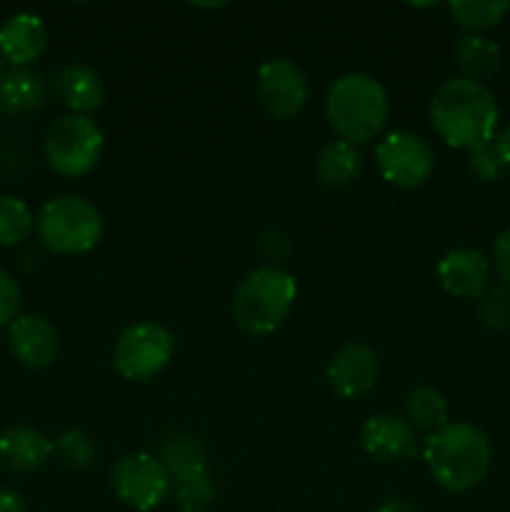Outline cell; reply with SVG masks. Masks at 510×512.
Segmentation results:
<instances>
[{"mask_svg":"<svg viewBox=\"0 0 510 512\" xmlns=\"http://www.w3.org/2000/svg\"><path fill=\"white\" fill-rule=\"evenodd\" d=\"M430 123L445 145L473 150L495 138L498 103L485 83L450 78L430 98Z\"/></svg>","mask_w":510,"mask_h":512,"instance_id":"cell-1","label":"cell"},{"mask_svg":"<svg viewBox=\"0 0 510 512\" xmlns=\"http://www.w3.org/2000/svg\"><path fill=\"white\" fill-rule=\"evenodd\" d=\"M423 458L440 488L465 493L485 480L493 450L480 428L470 423H448L425 438Z\"/></svg>","mask_w":510,"mask_h":512,"instance_id":"cell-2","label":"cell"},{"mask_svg":"<svg viewBox=\"0 0 510 512\" xmlns=\"http://www.w3.org/2000/svg\"><path fill=\"white\" fill-rule=\"evenodd\" d=\"M388 93L368 73H348L335 80L325 98V115L340 140L355 148L370 143L388 120Z\"/></svg>","mask_w":510,"mask_h":512,"instance_id":"cell-3","label":"cell"},{"mask_svg":"<svg viewBox=\"0 0 510 512\" xmlns=\"http://www.w3.org/2000/svg\"><path fill=\"white\" fill-rule=\"evenodd\" d=\"M298 298V283L288 270L265 265L253 270L233 295V320L243 333L268 335L283 325Z\"/></svg>","mask_w":510,"mask_h":512,"instance_id":"cell-4","label":"cell"},{"mask_svg":"<svg viewBox=\"0 0 510 512\" xmlns=\"http://www.w3.org/2000/svg\"><path fill=\"white\" fill-rule=\"evenodd\" d=\"M35 230L50 253L80 255L98 245L103 218L90 200L80 195H58L40 208Z\"/></svg>","mask_w":510,"mask_h":512,"instance_id":"cell-5","label":"cell"},{"mask_svg":"<svg viewBox=\"0 0 510 512\" xmlns=\"http://www.w3.org/2000/svg\"><path fill=\"white\" fill-rule=\"evenodd\" d=\"M160 463L170 475V490L183 512H205L215 500V483L208 453L195 435L175 433L160 448Z\"/></svg>","mask_w":510,"mask_h":512,"instance_id":"cell-6","label":"cell"},{"mask_svg":"<svg viewBox=\"0 0 510 512\" xmlns=\"http://www.w3.org/2000/svg\"><path fill=\"white\" fill-rule=\"evenodd\" d=\"M103 130L88 115H63L48 128L43 153L50 168L63 178H80L98 165L103 153Z\"/></svg>","mask_w":510,"mask_h":512,"instance_id":"cell-7","label":"cell"},{"mask_svg":"<svg viewBox=\"0 0 510 512\" xmlns=\"http://www.w3.org/2000/svg\"><path fill=\"white\" fill-rule=\"evenodd\" d=\"M175 338L165 325L143 320V323L128 325L120 333L113 348V365L125 380L133 383H148L155 375L168 368L173 358Z\"/></svg>","mask_w":510,"mask_h":512,"instance_id":"cell-8","label":"cell"},{"mask_svg":"<svg viewBox=\"0 0 510 512\" xmlns=\"http://www.w3.org/2000/svg\"><path fill=\"white\" fill-rule=\"evenodd\" d=\"M110 488L133 510H155L170 493V475L160 458L148 453L123 455L110 468Z\"/></svg>","mask_w":510,"mask_h":512,"instance_id":"cell-9","label":"cell"},{"mask_svg":"<svg viewBox=\"0 0 510 512\" xmlns=\"http://www.w3.org/2000/svg\"><path fill=\"white\" fill-rule=\"evenodd\" d=\"M380 175L395 188H420L433 175V148L420 135L393 130L375 148Z\"/></svg>","mask_w":510,"mask_h":512,"instance_id":"cell-10","label":"cell"},{"mask_svg":"<svg viewBox=\"0 0 510 512\" xmlns=\"http://www.w3.org/2000/svg\"><path fill=\"white\" fill-rule=\"evenodd\" d=\"M255 93L265 113L275 120L295 118L310 98L303 70L288 58H273L260 65Z\"/></svg>","mask_w":510,"mask_h":512,"instance_id":"cell-11","label":"cell"},{"mask_svg":"<svg viewBox=\"0 0 510 512\" xmlns=\"http://www.w3.org/2000/svg\"><path fill=\"white\" fill-rule=\"evenodd\" d=\"M8 343L15 360L30 370L50 368L58 355V333L53 323L35 313L18 315L8 325Z\"/></svg>","mask_w":510,"mask_h":512,"instance_id":"cell-12","label":"cell"},{"mask_svg":"<svg viewBox=\"0 0 510 512\" xmlns=\"http://www.w3.org/2000/svg\"><path fill=\"white\" fill-rule=\"evenodd\" d=\"M375 378H378V355L365 343L343 345L328 365L330 388L345 400L368 395Z\"/></svg>","mask_w":510,"mask_h":512,"instance_id":"cell-13","label":"cell"},{"mask_svg":"<svg viewBox=\"0 0 510 512\" xmlns=\"http://www.w3.org/2000/svg\"><path fill=\"white\" fill-rule=\"evenodd\" d=\"M360 440H363L365 453L378 463H400L418 453V438H415L413 425L390 413L373 415L365 420Z\"/></svg>","mask_w":510,"mask_h":512,"instance_id":"cell-14","label":"cell"},{"mask_svg":"<svg viewBox=\"0 0 510 512\" xmlns=\"http://www.w3.org/2000/svg\"><path fill=\"white\" fill-rule=\"evenodd\" d=\"M438 280L455 298H483L490 280V260L480 250L455 248L438 260Z\"/></svg>","mask_w":510,"mask_h":512,"instance_id":"cell-15","label":"cell"},{"mask_svg":"<svg viewBox=\"0 0 510 512\" xmlns=\"http://www.w3.org/2000/svg\"><path fill=\"white\" fill-rule=\"evenodd\" d=\"M55 443L35 428L15 425L0 433V465L13 473H35L53 458Z\"/></svg>","mask_w":510,"mask_h":512,"instance_id":"cell-16","label":"cell"},{"mask_svg":"<svg viewBox=\"0 0 510 512\" xmlns=\"http://www.w3.org/2000/svg\"><path fill=\"white\" fill-rule=\"evenodd\" d=\"M48 45V33L38 15L18 13L0 25V58L13 68H28L43 55Z\"/></svg>","mask_w":510,"mask_h":512,"instance_id":"cell-17","label":"cell"},{"mask_svg":"<svg viewBox=\"0 0 510 512\" xmlns=\"http://www.w3.org/2000/svg\"><path fill=\"white\" fill-rule=\"evenodd\" d=\"M53 90L75 115H88L103 105L105 90L98 73L83 63H65L55 70Z\"/></svg>","mask_w":510,"mask_h":512,"instance_id":"cell-18","label":"cell"},{"mask_svg":"<svg viewBox=\"0 0 510 512\" xmlns=\"http://www.w3.org/2000/svg\"><path fill=\"white\" fill-rule=\"evenodd\" d=\"M45 83L35 70L10 68L0 78V113L3 115H30L43 108Z\"/></svg>","mask_w":510,"mask_h":512,"instance_id":"cell-19","label":"cell"},{"mask_svg":"<svg viewBox=\"0 0 510 512\" xmlns=\"http://www.w3.org/2000/svg\"><path fill=\"white\" fill-rule=\"evenodd\" d=\"M360 168H363V160H360L358 148L353 143H348V140L340 138L323 145V150L318 153V160H315V173H318L320 183L333 190L353 185L358 180Z\"/></svg>","mask_w":510,"mask_h":512,"instance_id":"cell-20","label":"cell"},{"mask_svg":"<svg viewBox=\"0 0 510 512\" xmlns=\"http://www.w3.org/2000/svg\"><path fill=\"white\" fill-rule=\"evenodd\" d=\"M453 58L458 68L463 70V78L483 83L493 78L500 68V48L485 35H465L455 43Z\"/></svg>","mask_w":510,"mask_h":512,"instance_id":"cell-21","label":"cell"},{"mask_svg":"<svg viewBox=\"0 0 510 512\" xmlns=\"http://www.w3.org/2000/svg\"><path fill=\"white\" fill-rule=\"evenodd\" d=\"M405 413H408V423L415 430H440L448 425V403H445L443 393L430 385H420V388L410 390L405 398Z\"/></svg>","mask_w":510,"mask_h":512,"instance_id":"cell-22","label":"cell"},{"mask_svg":"<svg viewBox=\"0 0 510 512\" xmlns=\"http://www.w3.org/2000/svg\"><path fill=\"white\" fill-rule=\"evenodd\" d=\"M448 10L460 28L468 30L470 35H480L503 20V15L510 10V3L505 0H450Z\"/></svg>","mask_w":510,"mask_h":512,"instance_id":"cell-23","label":"cell"},{"mask_svg":"<svg viewBox=\"0 0 510 512\" xmlns=\"http://www.w3.org/2000/svg\"><path fill=\"white\" fill-rule=\"evenodd\" d=\"M35 220L25 200L18 195H0V245L15 248L23 243L33 230Z\"/></svg>","mask_w":510,"mask_h":512,"instance_id":"cell-24","label":"cell"},{"mask_svg":"<svg viewBox=\"0 0 510 512\" xmlns=\"http://www.w3.org/2000/svg\"><path fill=\"white\" fill-rule=\"evenodd\" d=\"M55 453H58V458L63 460V465H68V468L85 470L95 463V458H98V445H95V440L90 438L85 430L70 428L55 440Z\"/></svg>","mask_w":510,"mask_h":512,"instance_id":"cell-25","label":"cell"},{"mask_svg":"<svg viewBox=\"0 0 510 512\" xmlns=\"http://www.w3.org/2000/svg\"><path fill=\"white\" fill-rule=\"evenodd\" d=\"M480 323L490 330H508L510 328V288L500 285V288L488 290L480 298Z\"/></svg>","mask_w":510,"mask_h":512,"instance_id":"cell-26","label":"cell"},{"mask_svg":"<svg viewBox=\"0 0 510 512\" xmlns=\"http://www.w3.org/2000/svg\"><path fill=\"white\" fill-rule=\"evenodd\" d=\"M468 170L483 183H493L500 175L505 173L503 163H500L498 153L493 148V140L485 145H478V148L468 150Z\"/></svg>","mask_w":510,"mask_h":512,"instance_id":"cell-27","label":"cell"},{"mask_svg":"<svg viewBox=\"0 0 510 512\" xmlns=\"http://www.w3.org/2000/svg\"><path fill=\"white\" fill-rule=\"evenodd\" d=\"M20 303H23V295H20L18 283L13 275L0 270V325H10L18 318Z\"/></svg>","mask_w":510,"mask_h":512,"instance_id":"cell-28","label":"cell"},{"mask_svg":"<svg viewBox=\"0 0 510 512\" xmlns=\"http://www.w3.org/2000/svg\"><path fill=\"white\" fill-rule=\"evenodd\" d=\"M493 265H495V270H498L500 278L505 280V285L510 288V225L498 235V238H495Z\"/></svg>","mask_w":510,"mask_h":512,"instance_id":"cell-29","label":"cell"},{"mask_svg":"<svg viewBox=\"0 0 510 512\" xmlns=\"http://www.w3.org/2000/svg\"><path fill=\"white\" fill-rule=\"evenodd\" d=\"M493 148H495V153H498L503 168L510 170V125H505V128L495 135Z\"/></svg>","mask_w":510,"mask_h":512,"instance_id":"cell-30","label":"cell"},{"mask_svg":"<svg viewBox=\"0 0 510 512\" xmlns=\"http://www.w3.org/2000/svg\"><path fill=\"white\" fill-rule=\"evenodd\" d=\"M0 512H28L23 498L8 488H0Z\"/></svg>","mask_w":510,"mask_h":512,"instance_id":"cell-31","label":"cell"},{"mask_svg":"<svg viewBox=\"0 0 510 512\" xmlns=\"http://www.w3.org/2000/svg\"><path fill=\"white\" fill-rule=\"evenodd\" d=\"M378 512H420L415 505L405 503V500H388Z\"/></svg>","mask_w":510,"mask_h":512,"instance_id":"cell-32","label":"cell"},{"mask_svg":"<svg viewBox=\"0 0 510 512\" xmlns=\"http://www.w3.org/2000/svg\"><path fill=\"white\" fill-rule=\"evenodd\" d=\"M0 78H3V58H0Z\"/></svg>","mask_w":510,"mask_h":512,"instance_id":"cell-33","label":"cell"}]
</instances>
